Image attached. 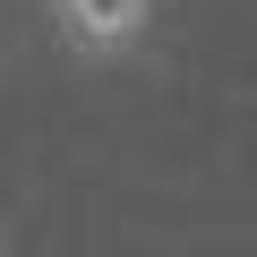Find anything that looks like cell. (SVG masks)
<instances>
[{
    "label": "cell",
    "instance_id": "1",
    "mask_svg": "<svg viewBox=\"0 0 257 257\" xmlns=\"http://www.w3.org/2000/svg\"><path fill=\"white\" fill-rule=\"evenodd\" d=\"M43 9H52L60 43L86 52V60H120V52H138L146 26H155V0H43Z\"/></svg>",
    "mask_w": 257,
    "mask_h": 257
}]
</instances>
